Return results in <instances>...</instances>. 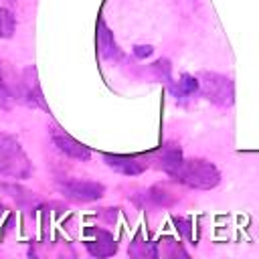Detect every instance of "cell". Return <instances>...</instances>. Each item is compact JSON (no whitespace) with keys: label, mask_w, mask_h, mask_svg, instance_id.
<instances>
[{"label":"cell","mask_w":259,"mask_h":259,"mask_svg":"<svg viewBox=\"0 0 259 259\" xmlns=\"http://www.w3.org/2000/svg\"><path fill=\"white\" fill-rule=\"evenodd\" d=\"M22 87H24V89L20 91V97H22L28 105H40V107H47L45 101H42L38 83H36V73H34V69H26V71H24Z\"/></svg>","instance_id":"9c48e42d"},{"label":"cell","mask_w":259,"mask_h":259,"mask_svg":"<svg viewBox=\"0 0 259 259\" xmlns=\"http://www.w3.org/2000/svg\"><path fill=\"white\" fill-rule=\"evenodd\" d=\"M51 140L57 146V150H61L69 158L83 160V162H87L91 158V150L85 144H81L79 140H75L73 136H69L65 130H61L57 123H53V127H51Z\"/></svg>","instance_id":"5b68a950"},{"label":"cell","mask_w":259,"mask_h":259,"mask_svg":"<svg viewBox=\"0 0 259 259\" xmlns=\"http://www.w3.org/2000/svg\"><path fill=\"white\" fill-rule=\"evenodd\" d=\"M10 99H12V95H10V89H8V85L4 83V79H2V73H0V107L8 109V107H10Z\"/></svg>","instance_id":"2e32d148"},{"label":"cell","mask_w":259,"mask_h":259,"mask_svg":"<svg viewBox=\"0 0 259 259\" xmlns=\"http://www.w3.org/2000/svg\"><path fill=\"white\" fill-rule=\"evenodd\" d=\"M103 160L107 162V166H111L113 170H117L125 176H138L148 168V160L144 156H136V154H107V152H103Z\"/></svg>","instance_id":"52a82bcc"},{"label":"cell","mask_w":259,"mask_h":259,"mask_svg":"<svg viewBox=\"0 0 259 259\" xmlns=\"http://www.w3.org/2000/svg\"><path fill=\"white\" fill-rule=\"evenodd\" d=\"M127 259H158V245L136 237L127 247Z\"/></svg>","instance_id":"30bf717a"},{"label":"cell","mask_w":259,"mask_h":259,"mask_svg":"<svg viewBox=\"0 0 259 259\" xmlns=\"http://www.w3.org/2000/svg\"><path fill=\"white\" fill-rule=\"evenodd\" d=\"M97 40H99V51L103 59H117L119 57V49L113 40V34L109 32V28L105 26V22H99V32H97Z\"/></svg>","instance_id":"8fae6325"},{"label":"cell","mask_w":259,"mask_h":259,"mask_svg":"<svg viewBox=\"0 0 259 259\" xmlns=\"http://www.w3.org/2000/svg\"><path fill=\"white\" fill-rule=\"evenodd\" d=\"M162 255H164V259H190L184 245L174 239H168V237L162 241Z\"/></svg>","instance_id":"4fadbf2b"},{"label":"cell","mask_w":259,"mask_h":259,"mask_svg":"<svg viewBox=\"0 0 259 259\" xmlns=\"http://www.w3.org/2000/svg\"><path fill=\"white\" fill-rule=\"evenodd\" d=\"M154 53V47L152 45H136L134 47V55L138 57V59H146V57H150Z\"/></svg>","instance_id":"e0dca14e"},{"label":"cell","mask_w":259,"mask_h":259,"mask_svg":"<svg viewBox=\"0 0 259 259\" xmlns=\"http://www.w3.org/2000/svg\"><path fill=\"white\" fill-rule=\"evenodd\" d=\"M61 192L77 202H91L105 194V186L95 180H67L61 184Z\"/></svg>","instance_id":"277c9868"},{"label":"cell","mask_w":259,"mask_h":259,"mask_svg":"<svg viewBox=\"0 0 259 259\" xmlns=\"http://www.w3.org/2000/svg\"><path fill=\"white\" fill-rule=\"evenodd\" d=\"M32 172L28 156L12 136H0V174L24 180Z\"/></svg>","instance_id":"7a4b0ae2"},{"label":"cell","mask_w":259,"mask_h":259,"mask_svg":"<svg viewBox=\"0 0 259 259\" xmlns=\"http://www.w3.org/2000/svg\"><path fill=\"white\" fill-rule=\"evenodd\" d=\"M174 223H176V227L182 231V235H184V237H190V229H188V221H186V219L174 217Z\"/></svg>","instance_id":"ac0fdd59"},{"label":"cell","mask_w":259,"mask_h":259,"mask_svg":"<svg viewBox=\"0 0 259 259\" xmlns=\"http://www.w3.org/2000/svg\"><path fill=\"white\" fill-rule=\"evenodd\" d=\"M16 28V18L8 8L0 6V38H10Z\"/></svg>","instance_id":"5bb4252c"},{"label":"cell","mask_w":259,"mask_h":259,"mask_svg":"<svg viewBox=\"0 0 259 259\" xmlns=\"http://www.w3.org/2000/svg\"><path fill=\"white\" fill-rule=\"evenodd\" d=\"M176 182L196 188V190H210L221 182V172L219 168L202 158H184L182 164L178 166V170L170 176Z\"/></svg>","instance_id":"6da1fadb"},{"label":"cell","mask_w":259,"mask_h":259,"mask_svg":"<svg viewBox=\"0 0 259 259\" xmlns=\"http://www.w3.org/2000/svg\"><path fill=\"white\" fill-rule=\"evenodd\" d=\"M168 194H172V192H168L164 186H154V188L150 190V196H152V200H154L156 204H162V206H168V204L172 202Z\"/></svg>","instance_id":"9a60e30c"},{"label":"cell","mask_w":259,"mask_h":259,"mask_svg":"<svg viewBox=\"0 0 259 259\" xmlns=\"http://www.w3.org/2000/svg\"><path fill=\"white\" fill-rule=\"evenodd\" d=\"M182 150L176 146V144H168V146H164L160 152H158V158H156V162H158V168H162L168 176H172L176 170H178V166L182 164Z\"/></svg>","instance_id":"ba28073f"},{"label":"cell","mask_w":259,"mask_h":259,"mask_svg":"<svg viewBox=\"0 0 259 259\" xmlns=\"http://www.w3.org/2000/svg\"><path fill=\"white\" fill-rule=\"evenodd\" d=\"M200 81V93L214 105L221 107H229L235 103V83L233 79L221 75V73H212V71H202L198 75Z\"/></svg>","instance_id":"3957f363"},{"label":"cell","mask_w":259,"mask_h":259,"mask_svg":"<svg viewBox=\"0 0 259 259\" xmlns=\"http://www.w3.org/2000/svg\"><path fill=\"white\" fill-rule=\"evenodd\" d=\"M198 91H200V81L196 77L188 75V73H182L178 83H176V87H174V95L176 97H190V95H194Z\"/></svg>","instance_id":"7c38bea8"},{"label":"cell","mask_w":259,"mask_h":259,"mask_svg":"<svg viewBox=\"0 0 259 259\" xmlns=\"http://www.w3.org/2000/svg\"><path fill=\"white\" fill-rule=\"evenodd\" d=\"M87 235H91L93 239H87L85 241V249L97 257V259H107L111 255L117 253V241L113 239V235L101 227H89L87 229Z\"/></svg>","instance_id":"8992f818"}]
</instances>
